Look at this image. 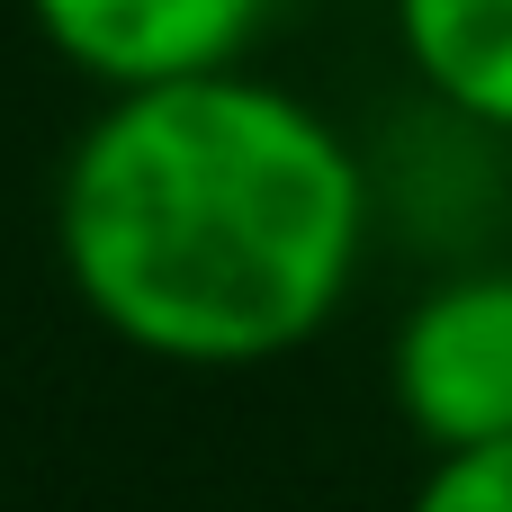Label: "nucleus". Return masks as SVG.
<instances>
[{"label": "nucleus", "mask_w": 512, "mask_h": 512, "mask_svg": "<svg viewBox=\"0 0 512 512\" xmlns=\"http://www.w3.org/2000/svg\"><path fill=\"white\" fill-rule=\"evenodd\" d=\"M378 234V162L288 81L234 63L117 90L54 180V252L90 324L171 369L306 351Z\"/></svg>", "instance_id": "f257e3e1"}, {"label": "nucleus", "mask_w": 512, "mask_h": 512, "mask_svg": "<svg viewBox=\"0 0 512 512\" xmlns=\"http://www.w3.org/2000/svg\"><path fill=\"white\" fill-rule=\"evenodd\" d=\"M405 512H512V441L432 450V468H423Z\"/></svg>", "instance_id": "39448f33"}, {"label": "nucleus", "mask_w": 512, "mask_h": 512, "mask_svg": "<svg viewBox=\"0 0 512 512\" xmlns=\"http://www.w3.org/2000/svg\"><path fill=\"white\" fill-rule=\"evenodd\" d=\"M387 27L441 117L512 144V0H387Z\"/></svg>", "instance_id": "20e7f679"}, {"label": "nucleus", "mask_w": 512, "mask_h": 512, "mask_svg": "<svg viewBox=\"0 0 512 512\" xmlns=\"http://www.w3.org/2000/svg\"><path fill=\"white\" fill-rule=\"evenodd\" d=\"M387 396L423 450L512 441V261L441 270L396 315Z\"/></svg>", "instance_id": "f03ea898"}, {"label": "nucleus", "mask_w": 512, "mask_h": 512, "mask_svg": "<svg viewBox=\"0 0 512 512\" xmlns=\"http://www.w3.org/2000/svg\"><path fill=\"white\" fill-rule=\"evenodd\" d=\"M18 9L63 72L117 99V90H162L252 63L279 0H18Z\"/></svg>", "instance_id": "7ed1b4c3"}]
</instances>
